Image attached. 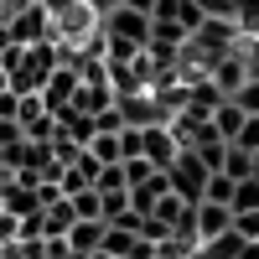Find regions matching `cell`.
Returning <instances> with one entry per match:
<instances>
[{"label": "cell", "mask_w": 259, "mask_h": 259, "mask_svg": "<svg viewBox=\"0 0 259 259\" xmlns=\"http://www.w3.org/2000/svg\"><path fill=\"white\" fill-rule=\"evenodd\" d=\"M99 31H104V41H119V47H135V52H145V47H150V16L130 11V6L109 11V16L99 21Z\"/></svg>", "instance_id": "1"}, {"label": "cell", "mask_w": 259, "mask_h": 259, "mask_svg": "<svg viewBox=\"0 0 259 259\" xmlns=\"http://www.w3.org/2000/svg\"><path fill=\"white\" fill-rule=\"evenodd\" d=\"M6 41H11V47H41V41H57V26H52V16L31 0L21 16L6 21Z\"/></svg>", "instance_id": "2"}, {"label": "cell", "mask_w": 259, "mask_h": 259, "mask_svg": "<svg viewBox=\"0 0 259 259\" xmlns=\"http://www.w3.org/2000/svg\"><path fill=\"white\" fill-rule=\"evenodd\" d=\"M249 78H254L249 52H228V57H218V62H212V73H207V83H212V89H218L223 99H233V94H239Z\"/></svg>", "instance_id": "3"}, {"label": "cell", "mask_w": 259, "mask_h": 259, "mask_svg": "<svg viewBox=\"0 0 259 259\" xmlns=\"http://www.w3.org/2000/svg\"><path fill=\"white\" fill-rule=\"evenodd\" d=\"M140 135H145V161L156 166V171H171V166H177L182 145H177V135H171V124H156V130H140Z\"/></svg>", "instance_id": "4"}, {"label": "cell", "mask_w": 259, "mask_h": 259, "mask_svg": "<svg viewBox=\"0 0 259 259\" xmlns=\"http://www.w3.org/2000/svg\"><path fill=\"white\" fill-rule=\"evenodd\" d=\"M78 89H83V78H78V68H57V73L47 78V89H41V104H47V114H57V109H68Z\"/></svg>", "instance_id": "5"}, {"label": "cell", "mask_w": 259, "mask_h": 259, "mask_svg": "<svg viewBox=\"0 0 259 259\" xmlns=\"http://www.w3.org/2000/svg\"><path fill=\"white\" fill-rule=\"evenodd\" d=\"M223 233H233V212L218 207V202H197V249L223 239Z\"/></svg>", "instance_id": "6"}, {"label": "cell", "mask_w": 259, "mask_h": 259, "mask_svg": "<svg viewBox=\"0 0 259 259\" xmlns=\"http://www.w3.org/2000/svg\"><path fill=\"white\" fill-rule=\"evenodd\" d=\"M104 233H109V223H104V218H94V223H73L68 249H73L78 259H89V254H99V249H104Z\"/></svg>", "instance_id": "7"}, {"label": "cell", "mask_w": 259, "mask_h": 259, "mask_svg": "<svg viewBox=\"0 0 259 259\" xmlns=\"http://www.w3.org/2000/svg\"><path fill=\"white\" fill-rule=\"evenodd\" d=\"M41 223H47V239H68L73 223H78V212H73V202H68V197H57V202L41 207Z\"/></svg>", "instance_id": "8"}, {"label": "cell", "mask_w": 259, "mask_h": 259, "mask_svg": "<svg viewBox=\"0 0 259 259\" xmlns=\"http://www.w3.org/2000/svg\"><path fill=\"white\" fill-rule=\"evenodd\" d=\"M244 109H239V104H233V99H223L218 104V114H212V130H218V140L223 145H233V140H239V130H244Z\"/></svg>", "instance_id": "9"}, {"label": "cell", "mask_w": 259, "mask_h": 259, "mask_svg": "<svg viewBox=\"0 0 259 259\" xmlns=\"http://www.w3.org/2000/svg\"><path fill=\"white\" fill-rule=\"evenodd\" d=\"M218 177H228V182H254V177H259V171H254V156H249V150H239V145H228Z\"/></svg>", "instance_id": "10"}, {"label": "cell", "mask_w": 259, "mask_h": 259, "mask_svg": "<svg viewBox=\"0 0 259 259\" xmlns=\"http://www.w3.org/2000/svg\"><path fill=\"white\" fill-rule=\"evenodd\" d=\"M89 156H94L99 166H124V156H119V135H104V130H94Z\"/></svg>", "instance_id": "11"}, {"label": "cell", "mask_w": 259, "mask_h": 259, "mask_svg": "<svg viewBox=\"0 0 259 259\" xmlns=\"http://www.w3.org/2000/svg\"><path fill=\"white\" fill-rule=\"evenodd\" d=\"M233 26H239V41H259V0L233 6Z\"/></svg>", "instance_id": "12"}, {"label": "cell", "mask_w": 259, "mask_h": 259, "mask_svg": "<svg viewBox=\"0 0 259 259\" xmlns=\"http://www.w3.org/2000/svg\"><path fill=\"white\" fill-rule=\"evenodd\" d=\"M94 192H99V197H109V192H130V182H124V166H104L99 177H94Z\"/></svg>", "instance_id": "13"}, {"label": "cell", "mask_w": 259, "mask_h": 259, "mask_svg": "<svg viewBox=\"0 0 259 259\" xmlns=\"http://www.w3.org/2000/svg\"><path fill=\"white\" fill-rule=\"evenodd\" d=\"M233 187H239V182H228V177H207L202 202H218V207H228V212H233Z\"/></svg>", "instance_id": "14"}, {"label": "cell", "mask_w": 259, "mask_h": 259, "mask_svg": "<svg viewBox=\"0 0 259 259\" xmlns=\"http://www.w3.org/2000/svg\"><path fill=\"white\" fill-rule=\"evenodd\" d=\"M182 212H187V202L177 197V192H166V197L156 202V212H150V218H161L166 228H177V223H182Z\"/></svg>", "instance_id": "15"}, {"label": "cell", "mask_w": 259, "mask_h": 259, "mask_svg": "<svg viewBox=\"0 0 259 259\" xmlns=\"http://www.w3.org/2000/svg\"><path fill=\"white\" fill-rule=\"evenodd\" d=\"M233 212H259V177L233 187Z\"/></svg>", "instance_id": "16"}, {"label": "cell", "mask_w": 259, "mask_h": 259, "mask_svg": "<svg viewBox=\"0 0 259 259\" xmlns=\"http://www.w3.org/2000/svg\"><path fill=\"white\" fill-rule=\"evenodd\" d=\"M150 177H156V166H150L145 156H135V161H124V182H130V192H135V187H145Z\"/></svg>", "instance_id": "17"}, {"label": "cell", "mask_w": 259, "mask_h": 259, "mask_svg": "<svg viewBox=\"0 0 259 259\" xmlns=\"http://www.w3.org/2000/svg\"><path fill=\"white\" fill-rule=\"evenodd\" d=\"M73 202V212H78V223H94L99 218V192L89 187V192H78V197H68Z\"/></svg>", "instance_id": "18"}, {"label": "cell", "mask_w": 259, "mask_h": 259, "mask_svg": "<svg viewBox=\"0 0 259 259\" xmlns=\"http://www.w3.org/2000/svg\"><path fill=\"white\" fill-rule=\"evenodd\" d=\"M233 104H239V109H244V114H259V73H254V78L244 83V89H239V94H233Z\"/></svg>", "instance_id": "19"}, {"label": "cell", "mask_w": 259, "mask_h": 259, "mask_svg": "<svg viewBox=\"0 0 259 259\" xmlns=\"http://www.w3.org/2000/svg\"><path fill=\"white\" fill-rule=\"evenodd\" d=\"M239 150H249V156H259V114H249L244 119V130H239V140H233Z\"/></svg>", "instance_id": "20"}, {"label": "cell", "mask_w": 259, "mask_h": 259, "mask_svg": "<svg viewBox=\"0 0 259 259\" xmlns=\"http://www.w3.org/2000/svg\"><path fill=\"white\" fill-rule=\"evenodd\" d=\"M83 6H89V11H94V16L104 21V16H109V11H119V6H124V0H83Z\"/></svg>", "instance_id": "21"}, {"label": "cell", "mask_w": 259, "mask_h": 259, "mask_svg": "<svg viewBox=\"0 0 259 259\" xmlns=\"http://www.w3.org/2000/svg\"><path fill=\"white\" fill-rule=\"evenodd\" d=\"M124 6H130V11H140V16H150V11H156V0H124Z\"/></svg>", "instance_id": "22"}, {"label": "cell", "mask_w": 259, "mask_h": 259, "mask_svg": "<svg viewBox=\"0 0 259 259\" xmlns=\"http://www.w3.org/2000/svg\"><path fill=\"white\" fill-rule=\"evenodd\" d=\"M254 171H259V156H254Z\"/></svg>", "instance_id": "23"}, {"label": "cell", "mask_w": 259, "mask_h": 259, "mask_svg": "<svg viewBox=\"0 0 259 259\" xmlns=\"http://www.w3.org/2000/svg\"><path fill=\"white\" fill-rule=\"evenodd\" d=\"M0 259H6V254H0Z\"/></svg>", "instance_id": "24"}]
</instances>
